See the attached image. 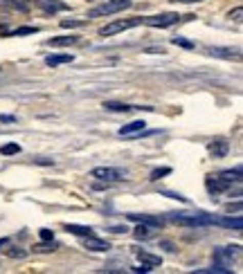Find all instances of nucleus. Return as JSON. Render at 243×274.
I'll list each match as a JSON object with an SVG mask.
<instances>
[{
    "label": "nucleus",
    "instance_id": "393cba45",
    "mask_svg": "<svg viewBox=\"0 0 243 274\" xmlns=\"http://www.w3.org/2000/svg\"><path fill=\"white\" fill-rule=\"evenodd\" d=\"M34 32H36V27H18V30H14V36H30Z\"/></svg>",
    "mask_w": 243,
    "mask_h": 274
},
{
    "label": "nucleus",
    "instance_id": "bb28decb",
    "mask_svg": "<svg viewBox=\"0 0 243 274\" xmlns=\"http://www.w3.org/2000/svg\"><path fill=\"white\" fill-rule=\"evenodd\" d=\"M7 256H11V259H25L27 252H25V249H20V247H16V249H9Z\"/></svg>",
    "mask_w": 243,
    "mask_h": 274
},
{
    "label": "nucleus",
    "instance_id": "5701e85b",
    "mask_svg": "<svg viewBox=\"0 0 243 274\" xmlns=\"http://www.w3.org/2000/svg\"><path fill=\"white\" fill-rule=\"evenodd\" d=\"M86 20H61V27L63 30H75V27H83Z\"/></svg>",
    "mask_w": 243,
    "mask_h": 274
},
{
    "label": "nucleus",
    "instance_id": "0eeeda50",
    "mask_svg": "<svg viewBox=\"0 0 243 274\" xmlns=\"http://www.w3.org/2000/svg\"><path fill=\"white\" fill-rule=\"evenodd\" d=\"M207 151H210L214 157H225V155H228V151H230V144L218 137V140H214V142L207 144Z\"/></svg>",
    "mask_w": 243,
    "mask_h": 274
},
{
    "label": "nucleus",
    "instance_id": "ddd939ff",
    "mask_svg": "<svg viewBox=\"0 0 243 274\" xmlns=\"http://www.w3.org/2000/svg\"><path fill=\"white\" fill-rule=\"evenodd\" d=\"M72 61H75L72 54H50L48 59H45V63L50 67H56V65H63V63H72Z\"/></svg>",
    "mask_w": 243,
    "mask_h": 274
},
{
    "label": "nucleus",
    "instance_id": "f03ea898",
    "mask_svg": "<svg viewBox=\"0 0 243 274\" xmlns=\"http://www.w3.org/2000/svg\"><path fill=\"white\" fill-rule=\"evenodd\" d=\"M131 0H111V3H104L99 7H93L88 11L90 18H99V16H111V14H117V11H124L128 9Z\"/></svg>",
    "mask_w": 243,
    "mask_h": 274
},
{
    "label": "nucleus",
    "instance_id": "1a4fd4ad",
    "mask_svg": "<svg viewBox=\"0 0 243 274\" xmlns=\"http://www.w3.org/2000/svg\"><path fill=\"white\" fill-rule=\"evenodd\" d=\"M128 220L142 222V225H151V227H162V218H158V216H149V214H128Z\"/></svg>",
    "mask_w": 243,
    "mask_h": 274
},
{
    "label": "nucleus",
    "instance_id": "412c9836",
    "mask_svg": "<svg viewBox=\"0 0 243 274\" xmlns=\"http://www.w3.org/2000/svg\"><path fill=\"white\" fill-rule=\"evenodd\" d=\"M133 234H135V238H142V241H146V238L151 236V230L140 222V227H138V230H133Z\"/></svg>",
    "mask_w": 243,
    "mask_h": 274
},
{
    "label": "nucleus",
    "instance_id": "2eb2a0df",
    "mask_svg": "<svg viewBox=\"0 0 243 274\" xmlns=\"http://www.w3.org/2000/svg\"><path fill=\"white\" fill-rule=\"evenodd\" d=\"M135 256H138V261L140 263H146V265H160V256H156V254H149V252H144V249H138L135 252Z\"/></svg>",
    "mask_w": 243,
    "mask_h": 274
},
{
    "label": "nucleus",
    "instance_id": "c85d7f7f",
    "mask_svg": "<svg viewBox=\"0 0 243 274\" xmlns=\"http://www.w3.org/2000/svg\"><path fill=\"white\" fill-rule=\"evenodd\" d=\"M241 16H243V9H241V7H236L234 11H230V18H232V20H236V22L241 20Z\"/></svg>",
    "mask_w": 243,
    "mask_h": 274
},
{
    "label": "nucleus",
    "instance_id": "20e7f679",
    "mask_svg": "<svg viewBox=\"0 0 243 274\" xmlns=\"http://www.w3.org/2000/svg\"><path fill=\"white\" fill-rule=\"evenodd\" d=\"M178 20H180L178 14H173V11H167V14L146 16L142 22H144V25H149V27H169V25H176Z\"/></svg>",
    "mask_w": 243,
    "mask_h": 274
},
{
    "label": "nucleus",
    "instance_id": "39448f33",
    "mask_svg": "<svg viewBox=\"0 0 243 274\" xmlns=\"http://www.w3.org/2000/svg\"><path fill=\"white\" fill-rule=\"evenodd\" d=\"M241 256V247L239 245H230V247H221L214 252V261H216L218 265H225L228 267V263H232L234 259H239Z\"/></svg>",
    "mask_w": 243,
    "mask_h": 274
},
{
    "label": "nucleus",
    "instance_id": "f704fd0d",
    "mask_svg": "<svg viewBox=\"0 0 243 274\" xmlns=\"http://www.w3.org/2000/svg\"><path fill=\"white\" fill-rule=\"evenodd\" d=\"M146 52H149V54H160V52H165V50H162V48H149Z\"/></svg>",
    "mask_w": 243,
    "mask_h": 274
},
{
    "label": "nucleus",
    "instance_id": "7c9ffc66",
    "mask_svg": "<svg viewBox=\"0 0 243 274\" xmlns=\"http://www.w3.org/2000/svg\"><path fill=\"white\" fill-rule=\"evenodd\" d=\"M41 238L43 241H54V234L50 230H41Z\"/></svg>",
    "mask_w": 243,
    "mask_h": 274
},
{
    "label": "nucleus",
    "instance_id": "9d476101",
    "mask_svg": "<svg viewBox=\"0 0 243 274\" xmlns=\"http://www.w3.org/2000/svg\"><path fill=\"white\" fill-rule=\"evenodd\" d=\"M36 5L43 11H48V14H54V11H65L68 9V5L65 3H59V0H36Z\"/></svg>",
    "mask_w": 243,
    "mask_h": 274
},
{
    "label": "nucleus",
    "instance_id": "4be33fe9",
    "mask_svg": "<svg viewBox=\"0 0 243 274\" xmlns=\"http://www.w3.org/2000/svg\"><path fill=\"white\" fill-rule=\"evenodd\" d=\"M0 153H3V155H16V153H20V146L18 144H5L0 148Z\"/></svg>",
    "mask_w": 243,
    "mask_h": 274
},
{
    "label": "nucleus",
    "instance_id": "423d86ee",
    "mask_svg": "<svg viewBox=\"0 0 243 274\" xmlns=\"http://www.w3.org/2000/svg\"><path fill=\"white\" fill-rule=\"evenodd\" d=\"M144 128H146L144 119H135V122H131V124H124L117 133H120L122 137H133V135H142Z\"/></svg>",
    "mask_w": 243,
    "mask_h": 274
},
{
    "label": "nucleus",
    "instance_id": "b1692460",
    "mask_svg": "<svg viewBox=\"0 0 243 274\" xmlns=\"http://www.w3.org/2000/svg\"><path fill=\"white\" fill-rule=\"evenodd\" d=\"M171 43H173V45H178V48H185V50H191V48H194V43H189L187 38H178V36H176V38H171Z\"/></svg>",
    "mask_w": 243,
    "mask_h": 274
},
{
    "label": "nucleus",
    "instance_id": "6ab92c4d",
    "mask_svg": "<svg viewBox=\"0 0 243 274\" xmlns=\"http://www.w3.org/2000/svg\"><path fill=\"white\" fill-rule=\"evenodd\" d=\"M194 274H230V270L225 265H214V267H207V270H196Z\"/></svg>",
    "mask_w": 243,
    "mask_h": 274
},
{
    "label": "nucleus",
    "instance_id": "72a5a7b5",
    "mask_svg": "<svg viewBox=\"0 0 243 274\" xmlns=\"http://www.w3.org/2000/svg\"><path fill=\"white\" fill-rule=\"evenodd\" d=\"M160 245H162V247H167V252H176V249H173V243H169V241H162Z\"/></svg>",
    "mask_w": 243,
    "mask_h": 274
},
{
    "label": "nucleus",
    "instance_id": "f3484780",
    "mask_svg": "<svg viewBox=\"0 0 243 274\" xmlns=\"http://www.w3.org/2000/svg\"><path fill=\"white\" fill-rule=\"evenodd\" d=\"M65 230L70 234H75V236H93V227H86V225H75V222H70V225H65Z\"/></svg>",
    "mask_w": 243,
    "mask_h": 274
},
{
    "label": "nucleus",
    "instance_id": "aec40b11",
    "mask_svg": "<svg viewBox=\"0 0 243 274\" xmlns=\"http://www.w3.org/2000/svg\"><path fill=\"white\" fill-rule=\"evenodd\" d=\"M54 249H59V243H41V245H34V252H54Z\"/></svg>",
    "mask_w": 243,
    "mask_h": 274
},
{
    "label": "nucleus",
    "instance_id": "f8f14e48",
    "mask_svg": "<svg viewBox=\"0 0 243 274\" xmlns=\"http://www.w3.org/2000/svg\"><path fill=\"white\" fill-rule=\"evenodd\" d=\"M77 41H79V36H75V34H68V36L50 38L48 45H50V48H65V45H75Z\"/></svg>",
    "mask_w": 243,
    "mask_h": 274
},
{
    "label": "nucleus",
    "instance_id": "c756f323",
    "mask_svg": "<svg viewBox=\"0 0 243 274\" xmlns=\"http://www.w3.org/2000/svg\"><path fill=\"white\" fill-rule=\"evenodd\" d=\"M30 3H32V0H14V5H16L18 9H23V11L30 7Z\"/></svg>",
    "mask_w": 243,
    "mask_h": 274
},
{
    "label": "nucleus",
    "instance_id": "cd10ccee",
    "mask_svg": "<svg viewBox=\"0 0 243 274\" xmlns=\"http://www.w3.org/2000/svg\"><path fill=\"white\" fill-rule=\"evenodd\" d=\"M162 196H167V198H173V200H178V202H189L185 196H180V193H173V191H162Z\"/></svg>",
    "mask_w": 243,
    "mask_h": 274
},
{
    "label": "nucleus",
    "instance_id": "e433bc0d",
    "mask_svg": "<svg viewBox=\"0 0 243 274\" xmlns=\"http://www.w3.org/2000/svg\"><path fill=\"white\" fill-rule=\"evenodd\" d=\"M111 232H115V234H122V232H128V230H126V227H113Z\"/></svg>",
    "mask_w": 243,
    "mask_h": 274
},
{
    "label": "nucleus",
    "instance_id": "2f4dec72",
    "mask_svg": "<svg viewBox=\"0 0 243 274\" xmlns=\"http://www.w3.org/2000/svg\"><path fill=\"white\" fill-rule=\"evenodd\" d=\"M133 270H135V272H151V270H153V265H146V263H142L140 267H133Z\"/></svg>",
    "mask_w": 243,
    "mask_h": 274
},
{
    "label": "nucleus",
    "instance_id": "a878e982",
    "mask_svg": "<svg viewBox=\"0 0 243 274\" xmlns=\"http://www.w3.org/2000/svg\"><path fill=\"white\" fill-rule=\"evenodd\" d=\"M169 173H171V169H169V167H165V169H156L153 173H151V180H160L162 175H169Z\"/></svg>",
    "mask_w": 243,
    "mask_h": 274
},
{
    "label": "nucleus",
    "instance_id": "c9c22d12",
    "mask_svg": "<svg viewBox=\"0 0 243 274\" xmlns=\"http://www.w3.org/2000/svg\"><path fill=\"white\" fill-rule=\"evenodd\" d=\"M171 3H185V5H189V3H203V0H171Z\"/></svg>",
    "mask_w": 243,
    "mask_h": 274
},
{
    "label": "nucleus",
    "instance_id": "dca6fc26",
    "mask_svg": "<svg viewBox=\"0 0 243 274\" xmlns=\"http://www.w3.org/2000/svg\"><path fill=\"white\" fill-rule=\"evenodd\" d=\"M216 178H221V180H225V182H230V185H239L241 182V169H230V171H221V173L216 175Z\"/></svg>",
    "mask_w": 243,
    "mask_h": 274
},
{
    "label": "nucleus",
    "instance_id": "4c0bfd02",
    "mask_svg": "<svg viewBox=\"0 0 243 274\" xmlns=\"http://www.w3.org/2000/svg\"><path fill=\"white\" fill-rule=\"evenodd\" d=\"M3 245H7V238H0V247H3Z\"/></svg>",
    "mask_w": 243,
    "mask_h": 274
},
{
    "label": "nucleus",
    "instance_id": "7ed1b4c3",
    "mask_svg": "<svg viewBox=\"0 0 243 274\" xmlns=\"http://www.w3.org/2000/svg\"><path fill=\"white\" fill-rule=\"evenodd\" d=\"M90 175L97 180H104V182H117V180H124L126 178V173L120 169H113V167H97L90 171Z\"/></svg>",
    "mask_w": 243,
    "mask_h": 274
},
{
    "label": "nucleus",
    "instance_id": "473e14b6",
    "mask_svg": "<svg viewBox=\"0 0 243 274\" xmlns=\"http://www.w3.org/2000/svg\"><path fill=\"white\" fill-rule=\"evenodd\" d=\"M0 122H3V124H11V122H16V117L14 115H0Z\"/></svg>",
    "mask_w": 243,
    "mask_h": 274
},
{
    "label": "nucleus",
    "instance_id": "f257e3e1",
    "mask_svg": "<svg viewBox=\"0 0 243 274\" xmlns=\"http://www.w3.org/2000/svg\"><path fill=\"white\" fill-rule=\"evenodd\" d=\"M142 25V18H120V20H113L108 25H104L99 30V36H115V34H122L126 30H131V27H138Z\"/></svg>",
    "mask_w": 243,
    "mask_h": 274
},
{
    "label": "nucleus",
    "instance_id": "6e6552de",
    "mask_svg": "<svg viewBox=\"0 0 243 274\" xmlns=\"http://www.w3.org/2000/svg\"><path fill=\"white\" fill-rule=\"evenodd\" d=\"M83 245H86V249H93V252H108L111 245L106 241H101V238H95L93 236H83Z\"/></svg>",
    "mask_w": 243,
    "mask_h": 274
},
{
    "label": "nucleus",
    "instance_id": "9b49d317",
    "mask_svg": "<svg viewBox=\"0 0 243 274\" xmlns=\"http://www.w3.org/2000/svg\"><path fill=\"white\" fill-rule=\"evenodd\" d=\"M212 56H221V59H230V61H239L241 59V50H230V48H212L210 50Z\"/></svg>",
    "mask_w": 243,
    "mask_h": 274
},
{
    "label": "nucleus",
    "instance_id": "4468645a",
    "mask_svg": "<svg viewBox=\"0 0 243 274\" xmlns=\"http://www.w3.org/2000/svg\"><path fill=\"white\" fill-rule=\"evenodd\" d=\"M214 225H221V227H228V230H241V216H234V218H230V216H225V218H214Z\"/></svg>",
    "mask_w": 243,
    "mask_h": 274
},
{
    "label": "nucleus",
    "instance_id": "a211bd4d",
    "mask_svg": "<svg viewBox=\"0 0 243 274\" xmlns=\"http://www.w3.org/2000/svg\"><path fill=\"white\" fill-rule=\"evenodd\" d=\"M106 110H111V112H128L133 106H126V104H120V101H106L104 104Z\"/></svg>",
    "mask_w": 243,
    "mask_h": 274
}]
</instances>
